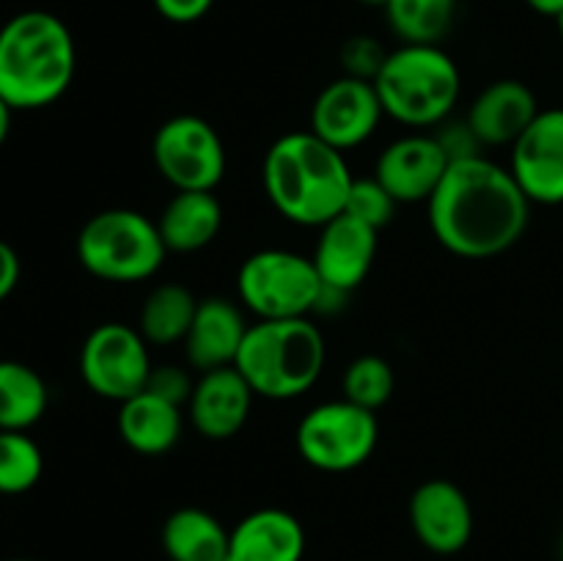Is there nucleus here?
<instances>
[{
	"label": "nucleus",
	"mask_w": 563,
	"mask_h": 561,
	"mask_svg": "<svg viewBox=\"0 0 563 561\" xmlns=\"http://www.w3.org/2000/svg\"><path fill=\"white\" fill-rule=\"evenodd\" d=\"M434 240L460 258H493L531 223V201L509 168L489 157L456 160L427 201Z\"/></svg>",
	"instance_id": "nucleus-1"
},
{
	"label": "nucleus",
	"mask_w": 563,
	"mask_h": 561,
	"mask_svg": "<svg viewBox=\"0 0 563 561\" xmlns=\"http://www.w3.org/2000/svg\"><path fill=\"white\" fill-rule=\"evenodd\" d=\"M262 182L269 204L289 223L322 229L344 212L355 176L344 152L300 130L286 132L267 148Z\"/></svg>",
	"instance_id": "nucleus-2"
},
{
	"label": "nucleus",
	"mask_w": 563,
	"mask_h": 561,
	"mask_svg": "<svg viewBox=\"0 0 563 561\" xmlns=\"http://www.w3.org/2000/svg\"><path fill=\"white\" fill-rule=\"evenodd\" d=\"M77 69L71 31L49 11H22L0 28V97L11 110H42L69 91Z\"/></svg>",
	"instance_id": "nucleus-3"
},
{
	"label": "nucleus",
	"mask_w": 563,
	"mask_h": 561,
	"mask_svg": "<svg viewBox=\"0 0 563 561\" xmlns=\"http://www.w3.org/2000/svg\"><path fill=\"white\" fill-rule=\"evenodd\" d=\"M328 344L311 322L302 319H258L251 324L234 366L262 399L286 402L308 394L322 377Z\"/></svg>",
	"instance_id": "nucleus-4"
},
{
	"label": "nucleus",
	"mask_w": 563,
	"mask_h": 561,
	"mask_svg": "<svg viewBox=\"0 0 563 561\" xmlns=\"http://www.w3.org/2000/svg\"><path fill=\"white\" fill-rule=\"evenodd\" d=\"M374 88L388 119L405 127H440L462 94L456 61L440 44H401L388 53Z\"/></svg>",
	"instance_id": "nucleus-5"
},
{
	"label": "nucleus",
	"mask_w": 563,
	"mask_h": 561,
	"mask_svg": "<svg viewBox=\"0 0 563 561\" xmlns=\"http://www.w3.org/2000/svg\"><path fill=\"white\" fill-rule=\"evenodd\" d=\"M77 262L93 278L108 284H141L163 267L168 248L157 220L137 209H102L77 234Z\"/></svg>",
	"instance_id": "nucleus-6"
},
{
	"label": "nucleus",
	"mask_w": 563,
	"mask_h": 561,
	"mask_svg": "<svg viewBox=\"0 0 563 561\" xmlns=\"http://www.w3.org/2000/svg\"><path fill=\"white\" fill-rule=\"evenodd\" d=\"M236 295L256 319H302L317 311L322 278L311 256L264 248L240 264Z\"/></svg>",
	"instance_id": "nucleus-7"
},
{
	"label": "nucleus",
	"mask_w": 563,
	"mask_h": 561,
	"mask_svg": "<svg viewBox=\"0 0 563 561\" xmlns=\"http://www.w3.org/2000/svg\"><path fill=\"white\" fill-rule=\"evenodd\" d=\"M377 440V413L352 405L344 396L311 407L295 432L302 460L322 473L355 471L372 460Z\"/></svg>",
	"instance_id": "nucleus-8"
},
{
	"label": "nucleus",
	"mask_w": 563,
	"mask_h": 561,
	"mask_svg": "<svg viewBox=\"0 0 563 561\" xmlns=\"http://www.w3.org/2000/svg\"><path fill=\"white\" fill-rule=\"evenodd\" d=\"M152 160L174 190H214L229 168L220 132L192 113L170 116L157 127Z\"/></svg>",
	"instance_id": "nucleus-9"
},
{
	"label": "nucleus",
	"mask_w": 563,
	"mask_h": 561,
	"mask_svg": "<svg viewBox=\"0 0 563 561\" xmlns=\"http://www.w3.org/2000/svg\"><path fill=\"white\" fill-rule=\"evenodd\" d=\"M141 330L124 322L97 324L80 346V377L97 396L126 402L141 394L152 374V352Z\"/></svg>",
	"instance_id": "nucleus-10"
},
{
	"label": "nucleus",
	"mask_w": 563,
	"mask_h": 561,
	"mask_svg": "<svg viewBox=\"0 0 563 561\" xmlns=\"http://www.w3.org/2000/svg\"><path fill=\"white\" fill-rule=\"evenodd\" d=\"M383 119L385 110L374 82L341 75L313 99L311 132L346 154L363 146Z\"/></svg>",
	"instance_id": "nucleus-11"
},
{
	"label": "nucleus",
	"mask_w": 563,
	"mask_h": 561,
	"mask_svg": "<svg viewBox=\"0 0 563 561\" xmlns=\"http://www.w3.org/2000/svg\"><path fill=\"white\" fill-rule=\"evenodd\" d=\"M509 170L531 204H563V108L539 110L511 146Z\"/></svg>",
	"instance_id": "nucleus-12"
},
{
	"label": "nucleus",
	"mask_w": 563,
	"mask_h": 561,
	"mask_svg": "<svg viewBox=\"0 0 563 561\" xmlns=\"http://www.w3.org/2000/svg\"><path fill=\"white\" fill-rule=\"evenodd\" d=\"M410 526L418 542L438 556H454L473 537V506L451 479H429L410 495Z\"/></svg>",
	"instance_id": "nucleus-13"
},
{
	"label": "nucleus",
	"mask_w": 563,
	"mask_h": 561,
	"mask_svg": "<svg viewBox=\"0 0 563 561\" xmlns=\"http://www.w3.org/2000/svg\"><path fill=\"white\" fill-rule=\"evenodd\" d=\"M451 160L434 132H412L390 141L379 152L374 176L396 198V204H427L443 182Z\"/></svg>",
	"instance_id": "nucleus-14"
},
{
	"label": "nucleus",
	"mask_w": 563,
	"mask_h": 561,
	"mask_svg": "<svg viewBox=\"0 0 563 561\" xmlns=\"http://www.w3.org/2000/svg\"><path fill=\"white\" fill-rule=\"evenodd\" d=\"M377 229L341 212L319 229L313 267L330 289L352 295L368 278L377 258Z\"/></svg>",
	"instance_id": "nucleus-15"
},
{
	"label": "nucleus",
	"mask_w": 563,
	"mask_h": 561,
	"mask_svg": "<svg viewBox=\"0 0 563 561\" xmlns=\"http://www.w3.org/2000/svg\"><path fill=\"white\" fill-rule=\"evenodd\" d=\"M256 394L236 366L201 372L187 402V418L207 440H231L251 418Z\"/></svg>",
	"instance_id": "nucleus-16"
},
{
	"label": "nucleus",
	"mask_w": 563,
	"mask_h": 561,
	"mask_svg": "<svg viewBox=\"0 0 563 561\" xmlns=\"http://www.w3.org/2000/svg\"><path fill=\"white\" fill-rule=\"evenodd\" d=\"M247 330L251 324H247L242 302H234L231 297H203L198 300L187 339L181 341L187 366L196 369L198 374L234 366Z\"/></svg>",
	"instance_id": "nucleus-17"
},
{
	"label": "nucleus",
	"mask_w": 563,
	"mask_h": 561,
	"mask_svg": "<svg viewBox=\"0 0 563 561\" xmlns=\"http://www.w3.org/2000/svg\"><path fill=\"white\" fill-rule=\"evenodd\" d=\"M539 116L537 94L522 80H495L467 108V127L482 146H515Z\"/></svg>",
	"instance_id": "nucleus-18"
},
{
	"label": "nucleus",
	"mask_w": 563,
	"mask_h": 561,
	"mask_svg": "<svg viewBox=\"0 0 563 561\" xmlns=\"http://www.w3.org/2000/svg\"><path fill=\"white\" fill-rule=\"evenodd\" d=\"M306 528L291 512L264 506L229 531L225 561H302Z\"/></svg>",
	"instance_id": "nucleus-19"
},
{
	"label": "nucleus",
	"mask_w": 563,
	"mask_h": 561,
	"mask_svg": "<svg viewBox=\"0 0 563 561\" xmlns=\"http://www.w3.org/2000/svg\"><path fill=\"white\" fill-rule=\"evenodd\" d=\"M119 438L143 457H159L174 449L185 429V413L179 405L143 388L119 405Z\"/></svg>",
	"instance_id": "nucleus-20"
},
{
	"label": "nucleus",
	"mask_w": 563,
	"mask_h": 561,
	"mask_svg": "<svg viewBox=\"0 0 563 561\" xmlns=\"http://www.w3.org/2000/svg\"><path fill=\"white\" fill-rule=\"evenodd\" d=\"M168 253H196L218 240L223 204L214 190H176L157 218Z\"/></svg>",
	"instance_id": "nucleus-21"
},
{
	"label": "nucleus",
	"mask_w": 563,
	"mask_h": 561,
	"mask_svg": "<svg viewBox=\"0 0 563 561\" xmlns=\"http://www.w3.org/2000/svg\"><path fill=\"white\" fill-rule=\"evenodd\" d=\"M163 550L168 561H225L229 528L212 512L181 506L163 522Z\"/></svg>",
	"instance_id": "nucleus-22"
},
{
	"label": "nucleus",
	"mask_w": 563,
	"mask_h": 561,
	"mask_svg": "<svg viewBox=\"0 0 563 561\" xmlns=\"http://www.w3.org/2000/svg\"><path fill=\"white\" fill-rule=\"evenodd\" d=\"M196 311L198 300L187 286L159 284L143 300L141 314H137V330L148 344H181L187 339Z\"/></svg>",
	"instance_id": "nucleus-23"
},
{
	"label": "nucleus",
	"mask_w": 563,
	"mask_h": 561,
	"mask_svg": "<svg viewBox=\"0 0 563 561\" xmlns=\"http://www.w3.org/2000/svg\"><path fill=\"white\" fill-rule=\"evenodd\" d=\"M49 391L42 374L20 361H0V429L27 432L42 421Z\"/></svg>",
	"instance_id": "nucleus-24"
},
{
	"label": "nucleus",
	"mask_w": 563,
	"mask_h": 561,
	"mask_svg": "<svg viewBox=\"0 0 563 561\" xmlns=\"http://www.w3.org/2000/svg\"><path fill=\"white\" fill-rule=\"evenodd\" d=\"M383 11L401 44H438L454 25L456 0H388Z\"/></svg>",
	"instance_id": "nucleus-25"
},
{
	"label": "nucleus",
	"mask_w": 563,
	"mask_h": 561,
	"mask_svg": "<svg viewBox=\"0 0 563 561\" xmlns=\"http://www.w3.org/2000/svg\"><path fill=\"white\" fill-rule=\"evenodd\" d=\"M44 473V454L27 432L0 429V495H22L36 487Z\"/></svg>",
	"instance_id": "nucleus-26"
},
{
	"label": "nucleus",
	"mask_w": 563,
	"mask_h": 561,
	"mask_svg": "<svg viewBox=\"0 0 563 561\" xmlns=\"http://www.w3.org/2000/svg\"><path fill=\"white\" fill-rule=\"evenodd\" d=\"M396 391V374L385 358L379 355H361L344 369L341 377V394L350 399L352 405L366 407V410L377 413L390 402Z\"/></svg>",
	"instance_id": "nucleus-27"
},
{
	"label": "nucleus",
	"mask_w": 563,
	"mask_h": 561,
	"mask_svg": "<svg viewBox=\"0 0 563 561\" xmlns=\"http://www.w3.org/2000/svg\"><path fill=\"white\" fill-rule=\"evenodd\" d=\"M396 207H399L396 198L379 185L377 176H372V179L366 176V179L352 182V190H350V198H346L344 212L379 231L394 220Z\"/></svg>",
	"instance_id": "nucleus-28"
},
{
	"label": "nucleus",
	"mask_w": 563,
	"mask_h": 561,
	"mask_svg": "<svg viewBox=\"0 0 563 561\" xmlns=\"http://www.w3.org/2000/svg\"><path fill=\"white\" fill-rule=\"evenodd\" d=\"M341 69L346 77H357V80H377L379 69H383L388 50L372 36H352L341 44Z\"/></svg>",
	"instance_id": "nucleus-29"
},
{
	"label": "nucleus",
	"mask_w": 563,
	"mask_h": 561,
	"mask_svg": "<svg viewBox=\"0 0 563 561\" xmlns=\"http://www.w3.org/2000/svg\"><path fill=\"white\" fill-rule=\"evenodd\" d=\"M192 388H196V377L190 374L187 366H176V363H163V366H154L148 374L146 391L163 396V399L174 402V405L187 407L190 402Z\"/></svg>",
	"instance_id": "nucleus-30"
},
{
	"label": "nucleus",
	"mask_w": 563,
	"mask_h": 561,
	"mask_svg": "<svg viewBox=\"0 0 563 561\" xmlns=\"http://www.w3.org/2000/svg\"><path fill=\"white\" fill-rule=\"evenodd\" d=\"M434 138L440 141V146H443L445 157L451 160V163H456V160H467V157H478L482 154V143H478V138L473 135V130L467 127V121H449L445 119L443 124L434 130Z\"/></svg>",
	"instance_id": "nucleus-31"
},
{
	"label": "nucleus",
	"mask_w": 563,
	"mask_h": 561,
	"mask_svg": "<svg viewBox=\"0 0 563 561\" xmlns=\"http://www.w3.org/2000/svg\"><path fill=\"white\" fill-rule=\"evenodd\" d=\"M214 0H154V9L159 11V16H165L168 22L176 25H190L198 22L201 16H207L212 11Z\"/></svg>",
	"instance_id": "nucleus-32"
},
{
	"label": "nucleus",
	"mask_w": 563,
	"mask_h": 561,
	"mask_svg": "<svg viewBox=\"0 0 563 561\" xmlns=\"http://www.w3.org/2000/svg\"><path fill=\"white\" fill-rule=\"evenodd\" d=\"M20 275H22V264L20 256H16L14 248L9 245L5 240H0V302L16 289L20 284Z\"/></svg>",
	"instance_id": "nucleus-33"
},
{
	"label": "nucleus",
	"mask_w": 563,
	"mask_h": 561,
	"mask_svg": "<svg viewBox=\"0 0 563 561\" xmlns=\"http://www.w3.org/2000/svg\"><path fill=\"white\" fill-rule=\"evenodd\" d=\"M526 3L542 16H555V20H559L563 14V0H526Z\"/></svg>",
	"instance_id": "nucleus-34"
},
{
	"label": "nucleus",
	"mask_w": 563,
	"mask_h": 561,
	"mask_svg": "<svg viewBox=\"0 0 563 561\" xmlns=\"http://www.w3.org/2000/svg\"><path fill=\"white\" fill-rule=\"evenodd\" d=\"M11 116H14V110H11V105L0 97V148H3L5 138H9L11 132Z\"/></svg>",
	"instance_id": "nucleus-35"
},
{
	"label": "nucleus",
	"mask_w": 563,
	"mask_h": 561,
	"mask_svg": "<svg viewBox=\"0 0 563 561\" xmlns=\"http://www.w3.org/2000/svg\"><path fill=\"white\" fill-rule=\"evenodd\" d=\"M363 6H372V9H385V3H388V0H361Z\"/></svg>",
	"instance_id": "nucleus-36"
},
{
	"label": "nucleus",
	"mask_w": 563,
	"mask_h": 561,
	"mask_svg": "<svg viewBox=\"0 0 563 561\" xmlns=\"http://www.w3.org/2000/svg\"><path fill=\"white\" fill-rule=\"evenodd\" d=\"M559 33H561V42H563V14L559 16Z\"/></svg>",
	"instance_id": "nucleus-37"
},
{
	"label": "nucleus",
	"mask_w": 563,
	"mask_h": 561,
	"mask_svg": "<svg viewBox=\"0 0 563 561\" xmlns=\"http://www.w3.org/2000/svg\"><path fill=\"white\" fill-rule=\"evenodd\" d=\"M11 561H33V559H11Z\"/></svg>",
	"instance_id": "nucleus-38"
},
{
	"label": "nucleus",
	"mask_w": 563,
	"mask_h": 561,
	"mask_svg": "<svg viewBox=\"0 0 563 561\" xmlns=\"http://www.w3.org/2000/svg\"><path fill=\"white\" fill-rule=\"evenodd\" d=\"M561 556H563V542H561Z\"/></svg>",
	"instance_id": "nucleus-39"
}]
</instances>
